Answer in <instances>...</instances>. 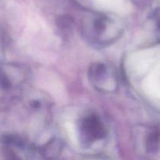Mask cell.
<instances>
[{
	"label": "cell",
	"mask_w": 160,
	"mask_h": 160,
	"mask_svg": "<svg viewBox=\"0 0 160 160\" xmlns=\"http://www.w3.org/2000/svg\"><path fill=\"white\" fill-rule=\"evenodd\" d=\"M80 131L85 143H91L96 139H102L106 137L107 131L104 124L98 117L90 115L83 119L80 123Z\"/></svg>",
	"instance_id": "obj_1"
},
{
	"label": "cell",
	"mask_w": 160,
	"mask_h": 160,
	"mask_svg": "<svg viewBox=\"0 0 160 160\" xmlns=\"http://www.w3.org/2000/svg\"><path fill=\"white\" fill-rule=\"evenodd\" d=\"M61 148L62 146H61L60 142L54 139L46 144L45 147L43 148V154L45 155L48 158H51V156H52V158H53L56 156V155H59Z\"/></svg>",
	"instance_id": "obj_2"
},
{
	"label": "cell",
	"mask_w": 160,
	"mask_h": 160,
	"mask_svg": "<svg viewBox=\"0 0 160 160\" xmlns=\"http://www.w3.org/2000/svg\"><path fill=\"white\" fill-rule=\"evenodd\" d=\"M106 72H107V70L104 64L95 63L90 67L89 76H90L91 79L96 81L98 79H100L103 76H105Z\"/></svg>",
	"instance_id": "obj_3"
},
{
	"label": "cell",
	"mask_w": 160,
	"mask_h": 160,
	"mask_svg": "<svg viewBox=\"0 0 160 160\" xmlns=\"http://www.w3.org/2000/svg\"><path fill=\"white\" fill-rule=\"evenodd\" d=\"M159 132L153 131L150 133L147 138V150L150 152H156L159 149Z\"/></svg>",
	"instance_id": "obj_4"
},
{
	"label": "cell",
	"mask_w": 160,
	"mask_h": 160,
	"mask_svg": "<svg viewBox=\"0 0 160 160\" xmlns=\"http://www.w3.org/2000/svg\"><path fill=\"white\" fill-rule=\"evenodd\" d=\"M107 18L104 17H97V18L94 20L93 28L95 31L96 32L97 35H98V34H103V32H104L106 30V28H107Z\"/></svg>",
	"instance_id": "obj_5"
},
{
	"label": "cell",
	"mask_w": 160,
	"mask_h": 160,
	"mask_svg": "<svg viewBox=\"0 0 160 160\" xmlns=\"http://www.w3.org/2000/svg\"><path fill=\"white\" fill-rule=\"evenodd\" d=\"M0 85L3 88H9L11 87V82L5 73H0Z\"/></svg>",
	"instance_id": "obj_6"
},
{
	"label": "cell",
	"mask_w": 160,
	"mask_h": 160,
	"mask_svg": "<svg viewBox=\"0 0 160 160\" xmlns=\"http://www.w3.org/2000/svg\"><path fill=\"white\" fill-rule=\"evenodd\" d=\"M32 103H33L32 106H34V107L35 108V109H38V108L40 107V103H39L38 101H34Z\"/></svg>",
	"instance_id": "obj_7"
}]
</instances>
